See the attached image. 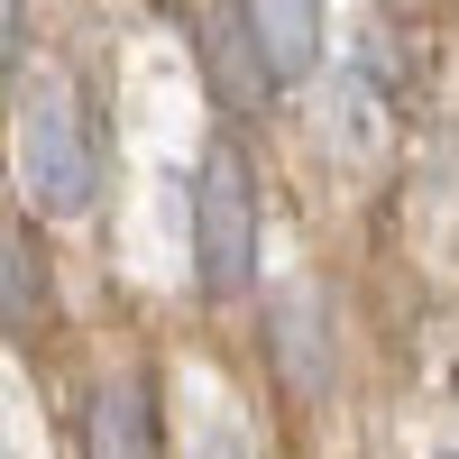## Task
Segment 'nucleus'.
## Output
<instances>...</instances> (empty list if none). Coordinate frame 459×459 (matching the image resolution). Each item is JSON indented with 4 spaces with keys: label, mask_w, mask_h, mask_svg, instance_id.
Instances as JSON below:
<instances>
[{
    "label": "nucleus",
    "mask_w": 459,
    "mask_h": 459,
    "mask_svg": "<svg viewBox=\"0 0 459 459\" xmlns=\"http://www.w3.org/2000/svg\"><path fill=\"white\" fill-rule=\"evenodd\" d=\"M83 459H166V413L147 368H110L83 404Z\"/></svg>",
    "instance_id": "obj_3"
},
{
    "label": "nucleus",
    "mask_w": 459,
    "mask_h": 459,
    "mask_svg": "<svg viewBox=\"0 0 459 459\" xmlns=\"http://www.w3.org/2000/svg\"><path fill=\"white\" fill-rule=\"evenodd\" d=\"M47 322V257L19 230H0V331H37Z\"/></svg>",
    "instance_id": "obj_7"
},
{
    "label": "nucleus",
    "mask_w": 459,
    "mask_h": 459,
    "mask_svg": "<svg viewBox=\"0 0 459 459\" xmlns=\"http://www.w3.org/2000/svg\"><path fill=\"white\" fill-rule=\"evenodd\" d=\"M28 56V0H0V74H19Z\"/></svg>",
    "instance_id": "obj_8"
},
{
    "label": "nucleus",
    "mask_w": 459,
    "mask_h": 459,
    "mask_svg": "<svg viewBox=\"0 0 459 459\" xmlns=\"http://www.w3.org/2000/svg\"><path fill=\"white\" fill-rule=\"evenodd\" d=\"M239 19H248V37H257L276 83H303L322 65V0H239Z\"/></svg>",
    "instance_id": "obj_5"
},
{
    "label": "nucleus",
    "mask_w": 459,
    "mask_h": 459,
    "mask_svg": "<svg viewBox=\"0 0 459 459\" xmlns=\"http://www.w3.org/2000/svg\"><path fill=\"white\" fill-rule=\"evenodd\" d=\"M203 459H248V450H239V441H212V450H203Z\"/></svg>",
    "instance_id": "obj_9"
},
{
    "label": "nucleus",
    "mask_w": 459,
    "mask_h": 459,
    "mask_svg": "<svg viewBox=\"0 0 459 459\" xmlns=\"http://www.w3.org/2000/svg\"><path fill=\"white\" fill-rule=\"evenodd\" d=\"M266 340H276V377L294 395H322L331 386V322H322L313 294H285L276 322H266Z\"/></svg>",
    "instance_id": "obj_6"
},
{
    "label": "nucleus",
    "mask_w": 459,
    "mask_h": 459,
    "mask_svg": "<svg viewBox=\"0 0 459 459\" xmlns=\"http://www.w3.org/2000/svg\"><path fill=\"white\" fill-rule=\"evenodd\" d=\"M19 184H28V203L47 212V221L92 212V194H101L92 110H83V92H74L65 74L28 83V101H19Z\"/></svg>",
    "instance_id": "obj_1"
},
{
    "label": "nucleus",
    "mask_w": 459,
    "mask_h": 459,
    "mask_svg": "<svg viewBox=\"0 0 459 459\" xmlns=\"http://www.w3.org/2000/svg\"><path fill=\"white\" fill-rule=\"evenodd\" d=\"M194 47H203V83H212L221 110H266V101H276V74H266L257 37H248V19H239V0L194 28Z\"/></svg>",
    "instance_id": "obj_4"
},
{
    "label": "nucleus",
    "mask_w": 459,
    "mask_h": 459,
    "mask_svg": "<svg viewBox=\"0 0 459 459\" xmlns=\"http://www.w3.org/2000/svg\"><path fill=\"white\" fill-rule=\"evenodd\" d=\"M194 276L212 303L257 285V175L230 138L203 147V166H194Z\"/></svg>",
    "instance_id": "obj_2"
},
{
    "label": "nucleus",
    "mask_w": 459,
    "mask_h": 459,
    "mask_svg": "<svg viewBox=\"0 0 459 459\" xmlns=\"http://www.w3.org/2000/svg\"><path fill=\"white\" fill-rule=\"evenodd\" d=\"M450 459H459V450H450Z\"/></svg>",
    "instance_id": "obj_10"
}]
</instances>
